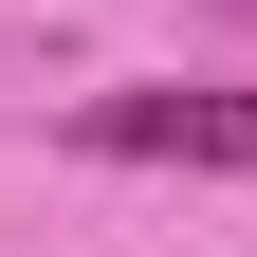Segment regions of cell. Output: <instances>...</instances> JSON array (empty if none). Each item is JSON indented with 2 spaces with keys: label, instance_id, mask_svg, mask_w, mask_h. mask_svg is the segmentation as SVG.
<instances>
[{
  "label": "cell",
  "instance_id": "1",
  "mask_svg": "<svg viewBox=\"0 0 257 257\" xmlns=\"http://www.w3.org/2000/svg\"><path fill=\"white\" fill-rule=\"evenodd\" d=\"M74 147L92 166H257V92H92Z\"/></svg>",
  "mask_w": 257,
  "mask_h": 257
}]
</instances>
